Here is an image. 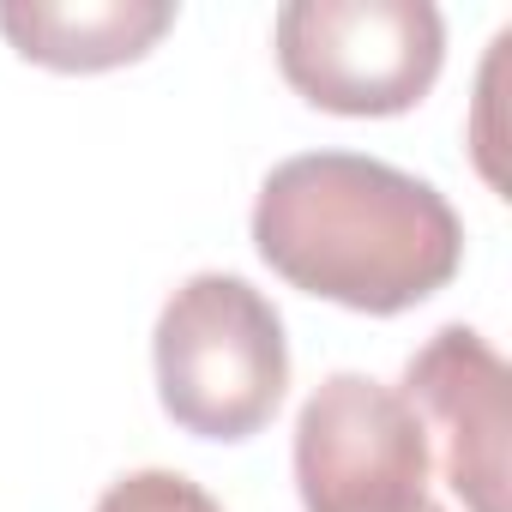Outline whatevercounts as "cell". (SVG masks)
Listing matches in <instances>:
<instances>
[{"mask_svg":"<svg viewBox=\"0 0 512 512\" xmlns=\"http://www.w3.org/2000/svg\"><path fill=\"white\" fill-rule=\"evenodd\" d=\"M253 247L290 290L392 320L458 278L464 223L434 181L398 163L302 151L260 181Z\"/></svg>","mask_w":512,"mask_h":512,"instance_id":"obj_1","label":"cell"},{"mask_svg":"<svg viewBox=\"0 0 512 512\" xmlns=\"http://www.w3.org/2000/svg\"><path fill=\"white\" fill-rule=\"evenodd\" d=\"M157 404L193 440H253L290 392V338L266 290L193 272L151 332Z\"/></svg>","mask_w":512,"mask_h":512,"instance_id":"obj_2","label":"cell"},{"mask_svg":"<svg viewBox=\"0 0 512 512\" xmlns=\"http://www.w3.org/2000/svg\"><path fill=\"white\" fill-rule=\"evenodd\" d=\"M272 43L284 85L350 121L416 109L446 67V19L428 0H290Z\"/></svg>","mask_w":512,"mask_h":512,"instance_id":"obj_3","label":"cell"},{"mask_svg":"<svg viewBox=\"0 0 512 512\" xmlns=\"http://www.w3.org/2000/svg\"><path fill=\"white\" fill-rule=\"evenodd\" d=\"M428 464L416 410L374 374H326L296 416V494L308 512H416Z\"/></svg>","mask_w":512,"mask_h":512,"instance_id":"obj_4","label":"cell"},{"mask_svg":"<svg viewBox=\"0 0 512 512\" xmlns=\"http://www.w3.org/2000/svg\"><path fill=\"white\" fill-rule=\"evenodd\" d=\"M404 404L422 434L440 440V470L464 512H506V362L476 326H440L404 362Z\"/></svg>","mask_w":512,"mask_h":512,"instance_id":"obj_5","label":"cell"},{"mask_svg":"<svg viewBox=\"0 0 512 512\" xmlns=\"http://www.w3.org/2000/svg\"><path fill=\"white\" fill-rule=\"evenodd\" d=\"M169 25V0H0V37L49 73H109L145 61Z\"/></svg>","mask_w":512,"mask_h":512,"instance_id":"obj_6","label":"cell"},{"mask_svg":"<svg viewBox=\"0 0 512 512\" xmlns=\"http://www.w3.org/2000/svg\"><path fill=\"white\" fill-rule=\"evenodd\" d=\"M91 512H223V506L181 470H133L115 476Z\"/></svg>","mask_w":512,"mask_h":512,"instance_id":"obj_7","label":"cell"},{"mask_svg":"<svg viewBox=\"0 0 512 512\" xmlns=\"http://www.w3.org/2000/svg\"><path fill=\"white\" fill-rule=\"evenodd\" d=\"M416 512H446V506H434V500H422V506H416Z\"/></svg>","mask_w":512,"mask_h":512,"instance_id":"obj_8","label":"cell"}]
</instances>
